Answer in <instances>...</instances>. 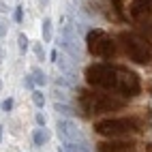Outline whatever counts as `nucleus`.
<instances>
[{
    "label": "nucleus",
    "instance_id": "26",
    "mask_svg": "<svg viewBox=\"0 0 152 152\" xmlns=\"http://www.w3.org/2000/svg\"><path fill=\"white\" fill-rule=\"evenodd\" d=\"M45 122H47L45 116L41 114V111H39V114H37V124H39V126H45Z\"/></svg>",
    "mask_w": 152,
    "mask_h": 152
},
{
    "label": "nucleus",
    "instance_id": "12",
    "mask_svg": "<svg viewBox=\"0 0 152 152\" xmlns=\"http://www.w3.org/2000/svg\"><path fill=\"white\" fill-rule=\"evenodd\" d=\"M62 150L64 152H90V148L86 144H73V141H64Z\"/></svg>",
    "mask_w": 152,
    "mask_h": 152
},
{
    "label": "nucleus",
    "instance_id": "13",
    "mask_svg": "<svg viewBox=\"0 0 152 152\" xmlns=\"http://www.w3.org/2000/svg\"><path fill=\"white\" fill-rule=\"evenodd\" d=\"M32 139H34V146H43L45 141L49 139V133L45 131V126L37 129V131H34V135H32Z\"/></svg>",
    "mask_w": 152,
    "mask_h": 152
},
{
    "label": "nucleus",
    "instance_id": "25",
    "mask_svg": "<svg viewBox=\"0 0 152 152\" xmlns=\"http://www.w3.org/2000/svg\"><path fill=\"white\" fill-rule=\"evenodd\" d=\"M7 32H9V26H7V22H4V19H0V39H2Z\"/></svg>",
    "mask_w": 152,
    "mask_h": 152
},
{
    "label": "nucleus",
    "instance_id": "10",
    "mask_svg": "<svg viewBox=\"0 0 152 152\" xmlns=\"http://www.w3.org/2000/svg\"><path fill=\"white\" fill-rule=\"evenodd\" d=\"M56 66L60 69V73L62 75H69V77H77V66H75V60L66 56V54H58L56 56Z\"/></svg>",
    "mask_w": 152,
    "mask_h": 152
},
{
    "label": "nucleus",
    "instance_id": "28",
    "mask_svg": "<svg viewBox=\"0 0 152 152\" xmlns=\"http://www.w3.org/2000/svg\"><path fill=\"white\" fill-rule=\"evenodd\" d=\"M39 2H41V4H43V7H45V4H47V2H49V0H39Z\"/></svg>",
    "mask_w": 152,
    "mask_h": 152
},
{
    "label": "nucleus",
    "instance_id": "5",
    "mask_svg": "<svg viewBox=\"0 0 152 152\" xmlns=\"http://www.w3.org/2000/svg\"><path fill=\"white\" fill-rule=\"evenodd\" d=\"M86 47L88 52L96 56V58H111L116 54V43L105 30L94 28V30H88L86 34Z\"/></svg>",
    "mask_w": 152,
    "mask_h": 152
},
{
    "label": "nucleus",
    "instance_id": "24",
    "mask_svg": "<svg viewBox=\"0 0 152 152\" xmlns=\"http://www.w3.org/2000/svg\"><path fill=\"white\" fill-rule=\"evenodd\" d=\"M11 109H13V99L2 101V111H11Z\"/></svg>",
    "mask_w": 152,
    "mask_h": 152
},
{
    "label": "nucleus",
    "instance_id": "1",
    "mask_svg": "<svg viewBox=\"0 0 152 152\" xmlns=\"http://www.w3.org/2000/svg\"><path fill=\"white\" fill-rule=\"evenodd\" d=\"M86 82L94 88L103 90H116L118 88V66L107 62H96L86 69Z\"/></svg>",
    "mask_w": 152,
    "mask_h": 152
},
{
    "label": "nucleus",
    "instance_id": "8",
    "mask_svg": "<svg viewBox=\"0 0 152 152\" xmlns=\"http://www.w3.org/2000/svg\"><path fill=\"white\" fill-rule=\"evenodd\" d=\"M58 135L62 137L64 141H73V144H86V137L82 133V129H79L73 120H58Z\"/></svg>",
    "mask_w": 152,
    "mask_h": 152
},
{
    "label": "nucleus",
    "instance_id": "27",
    "mask_svg": "<svg viewBox=\"0 0 152 152\" xmlns=\"http://www.w3.org/2000/svg\"><path fill=\"white\" fill-rule=\"evenodd\" d=\"M7 11H9V7L4 2H0V13H7Z\"/></svg>",
    "mask_w": 152,
    "mask_h": 152
},
{
    "label": "nucleus",
    "instance_id": "18",
    "mask_svg": "<svg viewBox=\"0 0 152 152\" xmlns=\"http://www.w3.org/2000/svg\"><path fill=\"white\" fill-rule=\"evenodd\" d=\"M54 99H56V103H66V101H69V96H66V92H64V90H60V88H54Z\"/></svg>",
    "mask_w": 152,
    "mask_h": 152
},
{
    "label": "nucleus",
    "instance_id": "7",
    "mask_svg": "<svg viewBox=\"0 0 152 152\" xmlns=\"http://www.w3.org/2000/svg\"><path fill=\"white\" fill-rule=\"evenodd\" d=\"M58 45L64 49V54L71 56L75 60V62H79L82 60V47H79V37H77V30L73 26H64L62 32H60L58 37Z\"/></svg>",
    "mask_w": 152,
    "mask_h": 152
},
{
    "label": "nucleus",
    "instance_id": "15",
    "mask_svg": "<svg viewBox=\"0 0 152 152\" xmlns=\"http://www.w3.org/2000/svg\"><path fill=\"white\" fill-rule=\"evenodd\" d=\"M41 32H43V41H52V19L45 17L43 19V26H41Z\"/></svg>",
    "mask_w": 152,
    "mask_h": 152
},
{
    "label": "nucleus",
    "instance_id": "3",
    "mask_svg": "<svg viewBox=\"0 0 152 152\" xmlns=\"http://www.w3.org/2000/svg\"><path fill=\"white\" fill-rule=\"evenodd\" d=\"M79 105L86 114H107V111H116L122 109L124 103L118 99H111L107 94H99V92H88L82 90L79 92Z\"/></svg>",
    "mask_w": 152,
    "mask_h": 152
},
{
    "label": "nucleus",
    "instance_id": "11",
    "mask_svg": "<svg viewBox=\"0 0 152 152\" xmlns=\"http://www.w3.org/2000/svg\"><path fill=\"white\" fill-rule=\"evenodd\" d=\"M135 148V141H105L99 144L96 152H131Z\"/></svg>",
    "mask_w": 152,
    "mask_h": 152
},
{
    "label": "nucleus",
    "instance_id": "20",
    "mask_svg": "<svg viewBox=\"0 0 152 152\" xmlns=\"http://www.w3.org/2000/svg\"><path fill=\"white\" fill-rule=\"evenodd\" d=\"M28 43H30V41H28V37H26L24 32L17 37V45H19V49H22V52H26V49H28Z\"/></svg>",
    "mask_w": 152,
    "mask_h": 152
},
{
    "label": "nucleus",
    "instance_id": "29",
    "mask_svg": "<svg viewBox=\"0 0 152 152\" xmlns=\"http://www.w3.org/2000/svg\"><path fill=\"white\" fill-rule=\"evenodd\" d=\"M0 137H2V126H0Z\"/></svg>",
    "mask_w": 152,
    "mask_h": 152
},
{
    "label": "nucleus",
    "instance_id": "2",
    "mask_svg": "<svg viewBox=\"0 0 152 152\" xmlns=\"http://www.w3.org/2000/svg\"><path fill=\"white\" fill-rule=\"evenodd\" d=\"M120 43L124 47V54L129 60H133L137 64H150L152 62V45L148 39H141L133 32H122L120 34Z\"/></svg>",
    "mask_w": 152,
    "mask_h": 152
},
{
    "label": "nucleus",
    "instance_id": "31",
    "mask_svg": "<svg viewBox=\"0 0 152 152\" xmlns=\"http://www.w3.org/2000/svg\"><path fill=\"white\" fill-rule=\"evenodd\" d=\"M0 88H2V82H0Z\"/></svg>",
    "mask_w": 152,
    "mask_h": 152
},
{
    "label": "nucleus",
    "instance_id": "23",
    "mask_svg": "<svg viewBox=\"0 0 152 152\" xmlns=\"http://www.w3.org/2000/svg\"><path fill=\"white\" fill-rule=\"evenodd\" d=\"M24 86L30 88V90L34 88V79H32V75H26V77H24Z\"/></svg>",
    "mask_w": 152,
    "mask_h": 152
},
{
    "label": "nucleus",
    "instance_id": "14",
    "mask_svg": "<svg viewBox=\"0 0 152 152\" xmlns=\"http://www.w3.org/2000/svg\"><path fill=\"white\" fill-rule=\"evenodd\" d=\"M56 84H58V86H69V88H73V86H77V77H69V75H62V73H60V75L56 77Z\"/></svg>",
    "mask_w": 152,
    "mask_h": 152
},
{
    "label": "nucleus",
    "instance_id": "9",
    "mask_svg": "<svg viewBox=\"0 0 152 152\" xmlns=\"http://www.w3.org/2000/svg\"><path fill=\"white\" fill-rule=\"evenodd\" d=\"M152 11V0H133L131 2V15L137 22H146V17Z\"/></svg>",
    "mask_w": 152,
    "mask_h": 152
},
{
    "label": "nucleus",
    "instance_id": "22",
    "mask_svg": "<svg viewBox=\"0 0 152 152\" xmlns=\"http://www.w3.org/2000/svg\"><path fill=\"white\" fill-rule=\"evenodd\" d=\"M13 17H15V22H17V24H22V19H24V9H22V7H17V9H15V13H13Z\"/></svg>",
    "mask_w": 152,
    "mask_h": 152
},
{
    "label": "nucleus",
    "instance_id": "19",
    "mask_svg": "<svg viewBox=\"0 0 152 152\" xmlns=\"http://www.w3.org/2000/svg\"><path fill=\"white\" fill-rule=\"evenodd\" d=\"M32 101H34L37 107H43L45 105V94L41 92V90H34V92H32Z\"/></svg>",
    "mask_w": 152,
    "mask_h": 152
},
{
    "label": "nucleus",
    "instance_id": "30",
    "mask_svg": "<svg viewBox=\"0 0 152 152\" xmlns=\"http://www.w3.org/2000/svg\"><path fill=\"white\" fill-rule=\"evenodd\" d=\"M58 152H64V150H60V148H58Z\"/></svg>",
    "mask_w": 152,
    "mask_h": 152
},
{
    "label": "nucleus",
    "instance_id": "4",
    "mask_svg": "<svg viewBox=\"0 0 152 152\" xmlns=\"http://www.w3.org/2000/svg\"><path fill=\"white\" fill-rule=\"evenodd\" d=\"M94 131L103 137H124L139 131L137 118H107L94 124Z\"/></svg>",
    "mask_w": 152,
    "mask_h": 152
},
{
    "label": "nucleus",
    "instance_id": "16",
    "mask_svg": "<svg viewBox=\"0 0 152 152\" xmlns=\"http://www.w3.org/2000/svg\"><path fill=\"white\" fill-rule=\"evenodd\" d=\"M30 75H32V79H34V84H39V86H45L47 84V75L43 73V71L41 69H32V73H30Z\"/></svg>",
    "mask_w": 152,
    "mask_h": 152
},
{
    "label": "nucleus",
    "instance_id": "21",
    "mask_svg": "<svg viewBox=\"0 0 152 152\" xmlns=\"http://www.w3.org/2000/svg\"><path fill=\"white\" fill-rule=\"evenodd\" d=\"M34 54H37V58H39V60H45V49H43V45H41V43L34 45Z\"/></svg>",
    "mask_w": 152,
    "mask_h": 152
},
{
    "label": "nucleus",
    "instance_id": "6",
    "mask_svg": "<svg viewBox=\"0 0 152 152\" xmlns=\"http://www.w3.org/2000/svg\"><path fill=\"white\" fill-rule=\"evenodd\" d=\"M116 90L122 96H137L139 90H141L139 75L129 71L126 66H118V88Z\"/></svg>",
    "mask_w": 152,
    "mask_h": 152
},
{
    "label": "nucleus",
    "instance_id": "17",
    "mask_svg": "<svg viewBox=\"0 0 152 152\" xmlns=\"http://www.w3.org/2000/svg\"><path fill=\"white\" fill-rule=\"evenodd\" d=\"M54 109L58 111V114H62V116H73L75 114L73 107H71L69 103H54Z\"/></svg>",
    "mask_w": 152,
    "mask_h": 152
}]
</instances>
